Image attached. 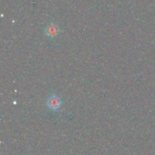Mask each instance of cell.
Listing matches in <instances>:
<instances>
[{
	"label": "cell",
	"mask_w": 155,
	"mask_h": 155,
	"mask_svg": "<svg viewBox=\"0 0 155 155\" xmlns=\"http://www.w3.org/2000/svg\"><path fill=\"white\" fill-rule=\"evenodd\" d=\"M46 105L49 110L52 111H58L62 106V101L58 95L52 94L48 97L46 101Z\"/></svg>",
	"instance_id": "1"
},
{
	"label": "cell",
	"mask_w": 155,
	"mask_h": 155,
	"mask_svg": "<svg viewBox=\"0 0 155 155\" xmlns=\"http://www.w3.org/2000/svg\"><path fill=\"white\" fill-rule=\"evenodd\" d=\"M61 30L59 28L58 25L54 22H51L47 25V27L45 29V33L48 37L54 39L56 36H58L60 33Z\"/></svg>",
	"instance_id": "2"
}]
</instances>
